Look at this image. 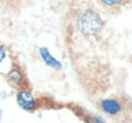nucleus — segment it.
I'll list each match as a JSON object with an SVG mask.
<instances>
[{
	"label": "nucleus",
	"mask_w": 132,
	"mask_h": 123,
	"mask_svg": "<svg viewBox=\"0 0 132 123\" xmlns=\"http://www.w3.org/2000/svg\"><path fill=\"white\" fill-rule=\"evenodd\" d=\"M77 29L84 37H95L104 29V20L94 9H85L77 17Z\"/></svg>",
	"instance_id": "nucleus-1"
},
{
	"label": "nucleus",
	"mask_w": 132,
	"mask_h": 123,
	"mask_svg": "<svg viewBox=\"0 0 132 123\" xmlns=\"http://www.w3.org/2000/svg\"><path fill=\"white\" fill-rule=\"evenodd\" d=\"M4 79H6V82L16 92L21 91V89H31V85L29 82V78L26 75V71H24L23 65L16 58L13 60V64L10 67V69L4 74Z\"/></svg>",
	"instance_id": "nucleus-2"
},
{
	"label": "nucleus",
	"mask_w": 132,
	"mask_h": 123,
	"mask_svg": "<svg viewBox=\"0 0 132 123\" xmlns=\"http://www.w3.org/2000/svg\"><path fill=\"white\" fill-rule=\"evenodd\" d=\"M97 106L100 108L101 112H104L105 115L111 117H123L126 113V109L129 108V103L125 100V98H119V96H111V98H105L101 99L97 103Z\"/></svg>",
	"instance_id": "nucleus-3"
},
{
	"label": "nucleus",
	"mask_w": 132,
	"mask_h": 123,
	"mask_svg": "<svg viewBox=\"0 0 132 123\" xmlns=\"http://www.w3.org/2000/svg\"><path fill=\"white\" fill-rule=\"evenodd\" d=\"M16 99L17 103L23 110L26 112H34L38 108L44 106V100L40 98H36L31 89H21L16 92Z\"/></svg>",
	"instance_id": "nucleus-4"
},
{
	"label": "nucleus",
	"mask_w": 132,
	"mask_h": 123,
	"mask_svg": "<svg viewBox=\"0 0 132 123\" xmlns=\"http://www.w3.org/2000/svg\"><path fill=\"white\" fill-rule=\"evenodd\" d=\"M67 108H70L72 112H74L75 115H77L78 117H80L81 120H82L84 123H105L104 122V119L101 116H98V115H94V113H89L88 110H85V109L80 108L78 105H67Z\"/></svg>",
	"instance_id": "nucleus-5"
},
{
	"label": "nucleus",
	"mask_w": 132,
	"mask_h": 123,
	"mask_svg": "<svg viewBox=\"0 0 132 123\" xmlns=\"http://www.w3.org/2000/svg\"><path fill=\"white\" fill-rule=\"evenodd\" d=\"M41 55L44 57V61H46L48 65H53V67H55V68H60V64H58L55 60H53V57L48 54V51H47V50L41 48Z\"/></svg>",
	"instance_id": "nucleus-6"
},
{
	"label": "nucleus",
	"mask_w": 132,
	"mask_h": 123,
	"mask_svg": "<svg viewBox=\"0 0 132 123\" xmlns=\"http://www.w3.org/2000/svg\"><path fill=\"white\" fill-rule=\"evenodd\" d=\"M6 57V50H4L3 45H0V62L3 61V58Z\"/></svg>",
	"instance_id": "nucleus-7"
},
{
	"label": "nucleus",
	"mask_w": 132,
	"mask_h": 123,
	"mask_svg": "<svg viewBox=\"0 0 132 123\" xmlns=\"http://www.w3.org/2000/svg\"><path fill=\"white\" fill-rule=\"evenodd\" d=\"M2 113H3V112H2V108H0V122H2Z\"/></svg>",
	"instance_id": "nucleus-8"
}]
</instances>
